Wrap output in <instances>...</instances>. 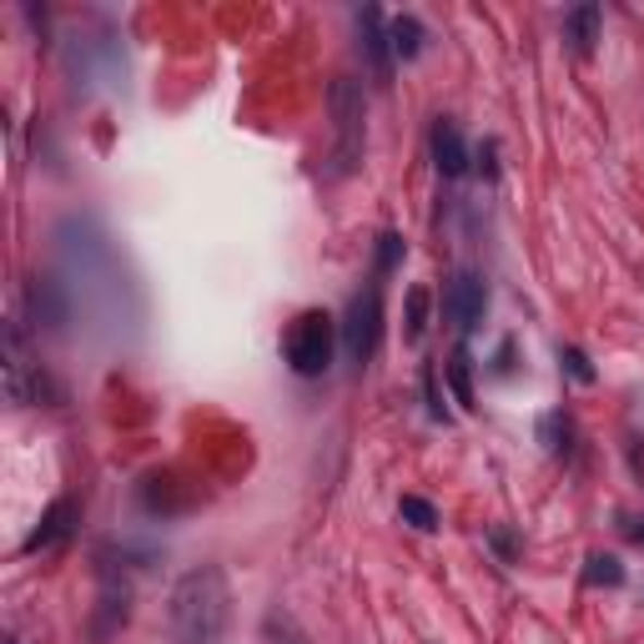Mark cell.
<instances>
[{"mask_svg": "<svg viewBox=\"0 0 644 644\" xmlns=\"http://www.w3.org/2000/svg\"><path fill=\"white\" fill-rule=\"evenodd\" d=\"M232 624V590L217 564L186 569L171 584L167 599V634L171 644H222Z\"/></svg>", "mask_w": 644, "mask_h": 644, "instance_id": "1", "label": "cell"}, {"mask_svg": "<svg viewBox=\"0 0 644 644\" xmlns=\"http://www.w3.org/2000/svg\"><path fill=\"white\" fill-rule=\"evenodd\" d=\"M328 111H332V167L328 177H353L363 161V86L353 76H338L328 92Z\"/></svg>", "mask_w": 644, "mask_h": 644, "instance_id": "2", "label": "cell"}, {"mask_svg": "<svg viewBox=\"0 0 644 644\" xmlns=\"http://www.w3.org/2000/svg\"><path fill=\"white\" fill-rule=\"evenodd\" d=\"M332 342H338V323L323 307H307V313L292 317L288 338H282V357L297 378H323L332 368Z\"/></svg>", "mask_w": 644, "mask_h": 644, "instance_id": "3", "label": "cell"}, {"mask_svg": "<svg viewBox=\"0 0 644 644\" xmlns=\"http://www.w3.org/2000/svg\"><path fill=\"white\" fill-rule=\"evenodd\" d=\"M378 332H382V297L378 288H363L348 303V313H342V348H348V357L357 368L378 353Z\"/></svg>", "mask_w": 644, "mask_h": 644, "instance_id": "4", "label": "cell"}, {"mask_svg": "<svg viewBox=\"0 0 644 644\" xmlns=\"http://www.w3.org/2000/svg\"><path fill=\"white\" fill-rule=\"evenodd\" d=\"M26 307H31V323H36L40 332H66L71 313H76L71 288L61 282V277H31L26 282Z\"/></svg>", "mask_w": 644, "mask_h": 644, "instance_id": "5", "label": "cell"}, {"mask_svg": "<svg viewBox=\"0 0 644 644\" xmlns=\"http://www.w3.org/2000/svg\"><path fill=\"white\" fill-rule=\"evenodd\" d=\"M443 313L459 332H474L478 323H484V313H488L484 277L478 272H453V282H448V292H443Z\"/></svg>", "mask_w": 644, "mask_h": 644, "instance_id": "6", "label": "cell"}, {"mask_svg": "<svg viewBox=\"0 0 644 644\" xmlns=\"http://www.w3.org/2000/svg\"><path fill=\"white\" fill-rule=\"evenodd\" d=\"M357 46H363V61H368L373 81L388 86L393 81V36H388V21H382L378 5L357 11Z\"/></svg>", "mask_w": 644, "mask_h": 644, "instance_id": "7", "label": "cell"}, {"mask_svg": "<svg viewBox=\"0 0 644 644\" xmlns=\"http://www.w3.org/2000/svg\"><path fill=\"white\" fill-rule=\"evenodd\" d=\"M5 393H11V403H36L46 393V378H40V368H31L26 338L15 323L5 328Z\"/></svg>", "mask_w": 644, "mask_h": 644, "instance_id": "8", "label": "cell"}, {"mask_svg": "<svg viewBox=\"0 0 644 644\" xmlns=\"http://www.w3.org/2000/svg\"><path fill=\"white\" fill-rule=\"evenodd\" d=\"M132 619V590H126V579H117L111 569H101V599H96V619H92V640L106 644L111 634L121 630Z\"/></svg>", "mask_w": 644, "mask_h": 644, "instance_id": "9", "label": "cell"}, {"mask_svg": "<svg viewBox=\"0 0 644 644\" xmlns=\"http://www.w3.org/2000/svg\"><path fill=\"white\" fill-rule=\"evenodd\" d=\"M434 167L443 171V177H463V171H469V142H463L459 121L438 117V126H434Z\"/></svg>", "mask_w": 644, "mask_h": 644, "instance_id": "10", "label": "cell"}, {"mask_svg": "<svg viewBox=\"0 0 644 644\" xmlns=\"http://www.w3.org/2000/svg\"><path fill=\"white\" fill-rule=\"evenodd\" d=\"M76 519H81V509L71 499H56L51 509H46V519H40V528L26 539V554H36V549H56L61 539H71V528H76Z\"/></svg>", "mask_w": 644, "mask_h": 644, "instance_id": "11", "label": "cell"}, {"mask_svg": "<svg viewBox=\"0 0 644 644\" xmlns=\"http://www.w3.org/2000/svg\"><path fill=\"white\" fill-rule=\"evenodd\" d=\"M599 5H574V11L564 15V36H569V46H574V56H584L590 61L594 56V46H599Z\"/></svg>", "mask_w": 644, "mask_h": 644, "instance_id": "12", "label": "cell"}, {"mask_svg": "<svg viewBox=\"0 0 644 644\" xmlns=\"http://www.w3.org/2000/svg\"><path fill=\"white\" fill-rule=\"evenodd\" d=\"M257 644H307V634H303V624L292 619V609L272 605V609H267V619H263V634H257Z\"/></svg>", "mask_w": 644, "mask_h": 644, "instance_id": "13", "label": "cell"}, {"mask_svg": "<svg viewBox=\"0 0 644 644\" xmlns=\"http://www.w3.org/2000/svg\"><path fill=\"white\" fill-rule=\"evenodd\" d=\"M388 36H393V56H403V61H413L423 51V26L413 15H398L393 26H388Z\"/></svg>", "mask_w": 644, "mask_h": 644, "instance_id": "14", "label": "cell"}, {"mask_svg": "<svg viewBox=\"0 0 644 644\" xmlns=\"http://www.w3.org/2000/svg\"><path fill=\"white\" fill-rule=\"evenodd\" d=\"M428 332V288H408V342Z\"/></svg>", "mask_w": 644, "mask_h": 644, "instance_id": "15", "label": "cell"}, {"mask_svg": "<svg viewBox=\"0 0 644 644\" xmlns=\"http://www.w3.org/2000/svg\"><path fill=\"white\" fill-rule=\"evenodd\" d=\"M584 579H590V584H609V590H615V584H624V569H619L615 554H594L590 569H584Z\"/></svg>", "mask_w": 644, "mask_h": 644, "instance_id": "16", "label": "cell"}, {"mask_svg": "<svg viewBox=\"0 0 644 644\" xmlns=\"http://www.w3.org/2000/svg\"><path fill=\"white\" fill-rule=\"evenodd\" d=\"M398 509H403V519H408L413 528H423V534H428V528H438V509H434L428 499H413V494H408Z\"/></svg>", "mask_w": 644, "mask_h": 644, "instance_id": "17", "label": "cell"}, {"mask_svg": "<svg viewBox=\"0 0 644 644\" xmlns=\"http://www.w3.org/2000/svg\"><path fill=\"white\" fill-rule=\"evenodd\" d=\"M448 378H453V393H459V403H474V388H469V353H453V363H448Z\"/></svg>", "mask_w": 644, "mask_h": 644, "instance_id": "18", "label": "cell"}, {"mask_svg": "<svg viewBox=\"0 0 644 644\" xmlns=\"http://www.w3.org/2000/svg\"><path fill=\"white\" fill-rule=\"evenodd\" d=\"M403 257V238H393V232H382L378 238V272H388V267Z\"/></svg>", "mask_w": 644, "mask_h": 644, "instance_id": "19", "label": "cell"}, {"mask_svg": "<svg viewBox=\"0 0 644 644\" xmlns=\"http://www.w3.org/2000/svg\"><path fill=\"white\" fill-rule=\"evenodd\" d=\"M559 357H564V363H569V373H574L579 382H594V368H590V363H584V353H574V348H564V353H559Z\"/></svg>", "mask_w": 644, "mask_h": 644, "instance_id": "20", "label": "cell"}, {"mask_svg": "<svg viewBox=\"0 0 644 644\" xmlns=\"http://www.w3.org/2000/svg\"><path fill=\"white\" fill-rule=\"evenodd\" d=\"M494 549H499L503 559H513V534H503V528H499V534H494Z\"/></svg>", "mask_w": 644, "mask_h": 644, "instance_id": "21", "label": "cell"}, {"mask_svg": "<svg viewBox=\"0 0 644 644\" xmlns=\"http://www.w3.org/2000/svg\"><path fill=\"white\" fill-rule=\"evenodd\" d=\"M624 534H630L634 544H644V519H630V524H624Z\"/></svg>", "mask_w": 644, "mask_h": 644, "instance_id": "22", "label": "cell"}]
</instances>
